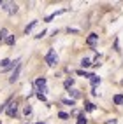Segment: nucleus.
I'll return each mask as SVG.
<instances>
[{
  "mask_svg": "<svg viewBox=\"0 0 123 124\" xmlns=\"http://www.w3.org/2000/svg\"><path fill=\"white\" fill-rule=\"evenodd\" d=\"M35 87L39 89V91H46V79L42 77V79H37L35 80Z\"/></svg>",
  "mask_w": 123,
  "mask_h": 124,
  "instance_id": "20e7f679",
  "label": "nucleus"
},
{
  "mask_svg": "<svg viewBox=\"0 0 123 124\" xmlns=\"http://www.w3.org/2000/svg\"><path fill=\"white\" fill-rule=\"evenodd\" d=\"M37 98H39L40 101H46V94L44 93H37Z\"/></svg>",
  "mask_w": 123,
  "mask_h": 124,
  "instance_id": "f3484780",
  "label": "nucleus"
},
{
  "mask_svg": "<svg viewBox=\"0 0 123 124\" xmlns=\"http://www.w3.org/2000/svg\"><path fill=\"white\" fill-rule=\"evenodd\" d=\"M35 24H37V21H32V23L28 24V26H27V28H25V33H27V35H28V31H32V28H34V26H35Z\"/></svg>",
  "mask_w": 123,
  "mask_h": 124,
  "instance_id": "f8f14e48",
  "label": "nucleus"
},
{
  "mask_svg": "<svg viewBox=\"0 0 123 124\" xmlns=\"http://www.w3.org/2000/svg\"><path fill=\"white\" fill-rule=\"evenodd\" d=\"M5 112H7V115H9V117H14V115L18 114V105H16V103H7Z\"/></svg>",
  "mask_w": 123,
  "mask_h": 124,
  "instance_id": "7ed1b4c3",
  "label": "nucleus"
},
{
  "mask_svg": "<svg viewBox=\"0 0 123 124\" xmlns=\"http://www.w3.org/2000/svg\"><path fill=\"white\" fill-rule=\"evenodd\" d=\"M90 65H92V61H90L88 58H83V60H81V67H83V68H88Z\"/></svg>",
  "mask_w": 123,
  "mask_h": 124,
  "instance_id": "1a4fd4ad",
  "label": "nucleus"
},
{
  "mask_svg": "<svg viewBox=\"0 0 123 124\" xmlns=\"http://www.w3.org/2000/svg\"><path fill=\"white\" fill-rule=\"evenodd\" d=\"M113 101L116 103V105H123V94H116L113 98Z\"/></svg>",
  "mask_w": 123,
  "mask_h": 124,
  "instance_id": "0eeeda50",
  "label": "nucleus"
},
{
  "mask_svg": "<svg viewBox=\"0 0 123 124\" xmlns=\"http://www.w3.org/2000/svg\"><path fill=\"white\" fill-rule=\"evenodd\" d=\"M69 94H72V98H79V93H77L76 89H70V91H69Z\"/></svg>",
  "mask_w": 123,
  "mask_h": 124,
  "instance_id": "2eb2a0df",
  "label": "nucleus"
},
{
  "mask_svg": "<svg viewBox=\"0 0 123 124\" xmlns=\"http://www.w3.org/2000/svg\"><path fill=\"white\" fill-rule=\"evenodd\" d=\"M63 103H65V105H74V100H67V98H65Z\"/></svg>",
  "mask_w": 123,
  "mask_h": 124,
  "instance_id": "4be33fe9",
  "label": "nucleus"
},
{
  "mask_svg": "<svg viewBox=\"0 0 123 124\" xmlns=\"http://www.w3.org/2000/svg\"><path fill=\"white\" fill-rule=\"evenodd\" d=\"M86 110H88V112H93V110H95V105H93V103H86Z\"/></svg>",
  "mask_w": 123,
  "mask_h": 124,
  "instance_id": "dca6fc26",
  "label": "nucleus"
},
{
  "mask_svg": "<svg viewBox=\"0 0 123 124\" xmlns=\"http://www.w3.org/2000/svg\"><path fill=\"white\" fill-rule=\"evenodd\" d=\"M0 67H2V68H9L11 67V60H2V61H0Z\"/></svg>",
  "mask_w": 123,
  "mask_h": 124,
  "instance_id": "9d476101",
  "label": "nucleus"
},
{
  "mask_svg": "<svg viewBox=\"0 0 123 124\" xmlns=\"http://www.w3.org/2000/svg\"><path fill=\"white\" fill-rule=\"evenodd\" d=\"M5 35H7V30H5V28H2V31H0V40L5 39Z\"/></svg>",
  "mask_w": 123,
  "mask_h": 124,
  "instance_id": "aec40b11",
  "label": "nucleus"
},
{
  "mask_svg": "<svg viewBox=\"0 0 123 124\" xmlns=\"http://www.w3.org/2000/svg\"><path fill=\"white\" fill-rule=\"evenodd\" d=\"M90 79H92V86L95 87V86H98V84H100V77H97V75H92V77H90Z\"/></svg>",
  "mask_w": 123,
  "mask_h": 124,
  "instance_id": "6e6552de",
  "label": "nucleus"
},
{
  "mask_svg": "<svg viewBox=\"0 0 123 124\" xmlns=\"http://www.w3.org/2000/svg\"><path fill=\"white\" fill-rule=\"evenodd\" d=\"M77 73L79 75H85V77H92V73H86L85 70H77Z\"/></svg>",
  "mask_w": 123,
  "mask_h": 124,
  "instance_id": "6ab92c4d",
  "label": "nucleus"
},
{
  "mask_svg": "<svg viewBox=\"0 0 123 124\" xmlns=\"http://www.w3.org/2000/svg\"><path fill=\"white\" fill-rule=\"evenodd\" d=\"M65 87H67V89H70L72 86H74V79H67V80H65V84H63Z\"/></svg>",
  "mask_w": 123,
  "mask_h": 124,
  "instance_id": "ddd939ff",
  "label": "nucleus"
},
{
  "mask_svg": "<svg viewBox=\"0 0 123 124\" xmlns=\"http://www.w3.org/2000/svg\"><path fill=\"white\" fill-rule=\"evenodd\" d=\"M2 9L4 11H7L9 14H14L16 11H18V4H14V2H2Z\"/></svg>",
  "mask_w": 123,
  "mask_h": 124,
  "instance_id": "f03ea898",
  "label": "nucleus"
},
{
  "mask_svg": "<svg viewBox=\"0 0 123 124\" xmlns=\"http://www.w3.org/2000/svg\"><path fill=\"white\" fill-rule=\"evenodd\" d=\"M0 5H2V0H0Z\"/></svg>",
  "mask_w": 123,
  "mask_h": 124,
  "instance_id": "b1692460",
  "label": "nucleus"
},
{
  "mask_svg": "<svg viewBox=\"0 0 123 124\" xmlns=\"http://www.w3.org/2000/svg\"><path fill=\"white\" fill-rule=\"evenodd\" d=\"M14 42H16V39H14L12 35H11V37H7V39H5V44H7V46H12Z\"/></svg>",
  "mask_w": 123,
  "mask_h": 124,
  "instance_id": "4468645a",
  "label": "nucleus"
},
{
  "mask_svg": "<svg viewBox=\"0 0 123 124\" xmlns=\"http://www.w3.org/2000/svg\"><path fill=\"white\" fill-rule=\"evenodd\" d=\"M19 72H21V65L18 63V65H16V70H14V73H12V77L9 79V82H16V80H18V77H19Z\"/></svg>",
  "mask_w": 123,
  "mask_h": 124,
  "instance_id": "39448f33",
  "label": "nucleus"
},
{
  "mask_svg": "<svg viewBox=\"0 0 123 124\" xmlns=\"http://www.w3.org/2000/svg\"><path fill=\"white\" fill-rule=\"evenodd\" d=\"M30 114H32V107L27 105V107H25V115H30Z\"/></svg>",
  "mask_w": 123,
  "mask_h": 124,
  "instance_id": "a211bd4d",
  "label": "nucleus"
},
{
  "mask_svg": "<svg viewBox=\"0 0 123 124\" xmlns=\"http://www.w3.org/2000/svg\"><path fill=\"white\" fill-rule=\"evenodd\" d=\"M37 124H44V122H37Z\"/></svg>",
  "mask_w": 123,
  "mask_h": 124,
  "instance_id": "5701e85b",
  "label": "nucleus"
},
{
  "mask_svg": "<svg viewBox=\"0 0 123 124\" xmlns=\"http://www.w3.org/2000/svg\"><path fill=\"white\" fill-rule=\"evenodd\" d=\"M56 61H58V56H56L55 49H49V53L46 54V63L49 65V67H55Z\"/></svg>",
  "mask_w": 123,
  "mask_h": 124,
  "instance_id": "f257e3e1",
  "label": "nucleus"
},
{
  "mask_svg": "<svg viewBox=\"0 0 123 124\" xmlns=\"http://www.w3.org/2000/svg\"><path fill=\"white\" fill-rule=\"evenodd\" d=\"M86 117H85V114H79V117H77V124H86Z\"/></svg>",
  "mask_w": 123,
  "mask_h": 124,
  "instance_id": "9b49d317",
  "label": "nucleus"
},
{
  "mask_svg": "<svg viewBox=\"0 0 123 124\" xmlns=\"http://www.w3.org/2000/svg\"><path fill=\"white\" fill-rule=\"evenodd\" d=\"M58 117H60V119H69V115L65 114V112H60V114H58Z\"/></svg>",
  "mask_w": 123,
  "mask_h": 124,
  "instance_id": "412c9836",
  "label": "nucleus"
},
{
  "mask_svg": "<svg viewBox=\"0 0 123 124\" xmlns=\"http://www.w3.org/2000/svg\"><path fill=\"white\" fill-rule=\"evenodd\" d=\"M97 40H98V35H97V33H90V37H88L86 42H88L90 46H93V44L97 42Z\"/></svg>",
  "mask_w": 123,
  "mask_h": 124,
  "instance_id": "423d86ee",
  "label": "nucleus"
}]
</instances>
